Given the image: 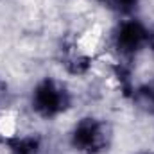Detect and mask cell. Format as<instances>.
Wrapping results in <instances>:
<instances>
[{"instance_id":"2","label":"cell","mask_w":154,"mask_h":154,"mask_svg":"<svg viewBox=\"0 0 154 154\" xmlns=\"http://www.w3.org/2000/svg\"><path fill=\"white\" fill-rule=\"evenodd\" d=\"M111 131L106 122L97 118H82L79 120L72 131V145L77 151L86 154H99L109 145Z\"/></svg>"},{"instance_id":"1","label":"cell","mask_w":154,"mask_h":154,"mask_svg":"<svg viewBox=\"0 0 154 154\" xmlns=\"http://www.w3.org/2000/svg\"><path fill=\"white\" fill-rule=\"evenodd\" d=\"M70 106V93L54 79H45L32 91V109L43 118L61 115Z\"/></svg>"},{"instance_id":"4","label":"cell","mask_w":154,"mask_h":154,"mask_svg":"<svg viewBox=\"0 0 154 154\" xmlns=\"http://www.w3.org/2000/svg\"><path fill=\"white\" fill-rule=\"evenodd\" d=\"M102 4H106V7L118 11V13H127L134 7L136 0H102Z\"/></svg>"},{"instance_id":"3","label":"cell","mask_w":154,"mask_h":154,"mask_svg":"<svg viewBox=\"0 0 154 154\" xmlns=\"http://www.w3.org/2000/svg\"><path fill=\"white\" fill-rule=\"evenodd\" d=\"M147 39H149V31L143 27V23L136 20H125L115 31L113 43L120 56L133 57L143 47H147Z\"/></svg>"},{"instance_id":"5","label":"cell","mask_w":154,"mask_h":154,"mask_svg":"<svg viewBox=\"0 0 154 154\" xmlns=\"http://www.w3.org/2000/svg\"><path fill=\"white\" fill-rule=\"evenodd\" d=\"M147 48H151V50L154 52V31H152V32L149 31V39H147Z\"/></svg>"}]
</instances>
